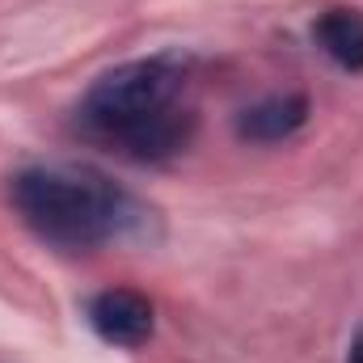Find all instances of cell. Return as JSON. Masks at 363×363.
Segmentation results:
<instances>
[{
    "label": "cell",
    "instance_id": "obj_1",
    "mask_svg": "<svg viewBox=\"0 0 363 363\" xmlns=\"http://www.w3.org/2000/svg\"><path fill=\"white\" fill-rule=\"evenodd\" d=\"M81 123L131 161H169L194 131V114L182 101V68L174 60H135L106 72L85 93Z\"/></svg>",
    "mask_w": 363,
    "mask_h": 363
},
{
    "label": "cell",
    "instance_id": "obj_2",
    "mask_svg": "<svg viewBox=\"0 0 363 363\" xmlns=\"http://www.w3.org/2000/svg\"><path fill=\"white\" fill-rule=\"evenodd\" d=\"M13 207L51 245L93 250L144 224V207L89 169H26L13 178Z\"/></svg>",
    "mask_w": 363,
    "mask_h": 363
},
{
    "label": "cell",
    "instance_id": "obj_3",
    "mask_svg": "<svg viewBox=\"0 0 363 363\" xmlns=\"http://www.w3.org/2000/svg\"><path fill=\"white\" fill-rule=\"evenodd\" d=\"M89 321L97 338L110 347H144L152 338V304L131 287L101 291L89 304Z\"/></svg>",
    "mask_w": 363,
    "mask_h": 363
},
{
    "label": "cell",
    "instance_id": "obj_4",
    "mask_svg": "<svg viewBox=\"0 0 363 363\" xmlns=\"http://www.w3.org/2000/svg\"><path fill=\"white\" fill-rule=\"evenodd\" d=\"M308 118V101L304 97H267L250 110H241L237 131L254 144H279L287 135H296Z\"/></svg>",
    "mask_w": 363,
    "mask_h": 363
},
{
    "label": "cell",
    "instance_id": "obj_5",
    "mask_svg": "<svg viewBox=\"0 0 363 363\" xmlns=\"http://www.w3.org/2000/svg\"><path fill=\"white\" fill-rule=\"evenodd\" d=\"M313 38L321 43V51L338 68L363 72V13H355V9H330V13H321V21L313 26Z\"/></svg>",
    "mask_w": 363,
    "mask_h": 363
},
{
    "label": "cell",
    "instance_id": "obj_6",
    "mask_svg": "<svg viewBox=\"0 0 363 363\" xmlns=\"http://www.w3.org/2000/svg\"><path fill=\"white\" fill-rule=\"evenodd\" d=\"M347 363H363V334L351 342V355H347Z\"/></svg>",
    "mask_w": 363,
    "mask_h": 363
}]
</instances>
